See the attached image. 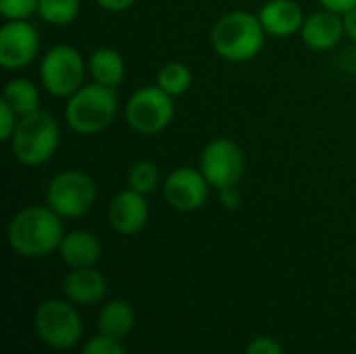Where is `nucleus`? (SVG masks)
Instances as JSON below:
<instances>
[{"label":"nucleus","instance_id":"f257e3e1","mask_svg":"<svg viewBox=\"0 0 356 354\" xmlns=\"http://www.w3.org/2000/svg\"><path fill=\"white\" fill-rule=\"evenodd\" d=\"M6 236L17 255L29 259L46 257L58 250L65 238L63 217L56 215L48 204L25 207L10 219Z\"/></svg>","mask_w":356,"mask_h":354},{"label":"nucleus","instance_id":"f03ea898","mask_svg":"<svg viewBox=\"0 0 356 354\" xmlns=\"http://www.w3.org/2000/svg\"><path fill=\"white\" fill-rule=\"evenodd\" d=\"M265 27L259 15L248 10H229L221 15L211 29L213 50L229 63H246L259 56L265 46Z\"/></svg>","mask_w":356,"mask_h":354},{"label":"nucleus","instance_id":"7ed1b4c3","mask_svg":"<svg viewBox=\"0 0 356 354\" xmlns=\"http://www.w3.org/2000/svg\"><path fill=\"white\" fill-rule=\"evenodd\" d=\"M119 111L117 90L102 83H83L65 104V121L79 136H94L106 129Z\"/></svg>","mask_w":356,"mask_h":354},{"label":"nucleus","instance_id":"20e7f679","mask_svg":"<svg viewBox=\"0 0 356 354\" xmlns=\"http://www.w3.org/2000/svg\"><path fill=\"white\" fill-rule=\"evenodd\" d=\"M13 156L25 167H40L48 163L60 146V127L54 115L35 111L19 117L17 129L8 140Z\"/></svg>","mask_w":356,"mask_h":354},{"label":"nucleus","instance_id":"39448f33","mask_svg":"<svg viewBox=\"0 0 356 354\" xmlns=\"http://www.w3.org/2000/svg\"><path fill=\"white\" fill-rule=\"evenodd\" d=\"M88 61L71 44H56L48 48L40 61V83L54 98L73 96L86 79Z\"/></svg>","mask_w":356,"mask_h":354},{"label":"nucleus","instance_id":"423d86ee","mask_svg":"<svg viewBox=\"0 0 356 354\" xmlns=\"http://www.w3.org/2000/svg\"><path fill=\"white\" fill-rule=\"evenodd\" d=\"M94 179L77 169L54 175L46 186V204L63 219L83 217L96 202Z\"/></svg>","mask_w":356,"mask_h":354},{"label":"nucleus","instance_id":"0eeeda50","mask_svg":"<svg viewBox=\"0 0 356 354\" xmlns=\"http://www.w3.org/2000/svg\"><path fill=\"white\" fill-rule=\"evenodd\" d=\"M173 115V96H169L159 86H144L136 90L125 102V121L140 136L161 134L169 127Z\"/></svg>","mask_w":356,"mask_h":354},{"label":"nucleus","instance_id":"6e6552de","mask_svg":"<svg viewBox=\"0 0 356 354\" xmlns=\"http://www.w3.org/2000/svg\"><path fill=\"white\" fill-rule=\"evenodd\" d=\"M35 332L48 346L67 351L79 344L83 323L79 313L65 300H46L35 311Z\"/></svg>","mask_w":356,"mask_h":354},{"label":"nucleus","instance_id":"1a4fd4ad","mask_svg":"<svg viewBox=\"0 0 356 354\" xmlns=\"http://www.w3.org/2000/svg\"><path fill=\"white\" fill-rule=\"evenodd\" d=\"M198 169L215 190L238 186L246 171V154L234 140L217 138L204 146Z\"/></svg>","mask_w":356,"mask_h":354},{"label":"nucleus","instance_id":"9d476101","mask_svg":"<svg viewBox=\"0 0 356 354\" xmlns=\"http://www.w3.org/2000/svg\"><path fill=\"white\" fill-rule=\"evenodd\" d=\"M40 52V33L27 19L4 21L0 27V65L6 71L29 67Z\"/></svg>","mask_w":356,"mask_h":354},{"label":"nucleus","instance_id":"9b49d317","mask_svg":"<svg viewBox=\"0 0 356 354\" xmlns=\"http://www.w3.org/2000/svg\"><path fill=\"white\" fill-rule=\"evenodd\" d=\"M209 190L211 184L207 182L202 171L194 167L173 169L163 184V196L167 204L179 213H192L200 209L209 198Z\"/></svg>","mask_w":356,"mask_h":354},{"label":"nucleus","instance_id":"f8f14e48","mask_svg":"<svg viewBox=\"0 0 356 354\" xmlns=\"http://www.w3.org/2000/svg\"><path fill=\"white\" fill-rule=\"evenodd\" d=\"M106 215H108L111 227L117 234L131 236V234H138V232L144 230V225L148 223L150 209H148V202H146L144 194L127 188V190L117 192L111 198Z\"/></svg>","mask_w":356,"mask_h":354},{"label":"nucleus","instance_id":"ddd939ff","mask_svg":"<svg viewBox=\"0 0 356 354\" xmlns=\"http://www.w3.org/2000/svg\"><path fill=\"white\" fill-rule=\"evenodd\" d=\"M344 19L342 15L321 8L317 13H311L300 29V38L302 42L315 50V52H325L332 50L334 46L340 44V40L344 38Z\"/></svg>","mask_w":356,"mask_h":354},{"label":"nucleus","instance_id":"4468645a","mask_svg":"<svg viewBox=\"0 0 356 354\" xmlns=\"http://www.w3.org/2000/svg\"><path fill=\"white\" fill-rule=\"evenodd\" d=\"M259 19L267 35L292 38L300 33L307 17H305L302 6L296 0H267L259 10Z\"/></svg>","mask_w":356,"mask_h":354},{"label":"nucleus","instance_id":"2eb2a0df","mask_svg":"<svg viewBox=\"0 0 356 354\" xmlns=\"http://www.w3.org/2000/svg\"><path fill=\"white\" fill-rule=\"evenodd\" d=\"M100 252H102L100 240L92 232H83V230H75V232L65 234V238L58 246L60 259L71 269L94 267L100 259Z\"/></svg>","mask_w":356,"mask_h":354},{"label":"nucleus","instance_id":"dca6fc26","mask_svg":"<svg viewBox=\"0 0 356 354\" xmlns=\"http://www.w3.org/2000/svg\"><path fill=\"white\" fill-rule=\"evenodd\" d=\"M63 292L71 303L94 305L106 294V277L94 267L73 269L63 282Z\"/></svg>","mask_w":356,"mask_h":354},{"label":"nucleus","instance_id":"f3484780","mask_svg":"<svg viewBox=\"0 0 356 354\" xmlns=\"http://www.w3.org/2000/svg\"><path fill=\"white\" fill-rule=\"evenodd\" d=\"M88 73L96 83L117 90L125 81V61L115 48H96L88 58Z\"/></svg>","mask_w":356,"mask_h":354},{"label":"nucleus","instance_id":"a211bd4d","mask_svg":"<svg viewBox=\"0 0 356 354\" xmlns=\"http://www.w3.org/2000/svg\"><path fill=\"white\" fill-rule=\"evenodd\" d=\"M134 309L125 300H113L102 307L98 315V332L102 336L123 340L134 330Z\"/></svg>","mask_w":356,"mask_h":354},{"label":"nucleus","instance_id":"6ab92c4d","mask_svg":"<svg viewBox=\"0 0 356 354\" xmlns=\"http://www.w3.org/2000/svg\"><path fill=\"white\" fill-rule=\"evenodd\" d=\"M2 100L19 115L25 117L29 113L40 111V90L27 77H15L4 86Z\"/></svg>","mask_w":356,"mask_h":354},{"label":"nucleus","instance_id":"aec40b11","mask_svg":"<svg viewBox=\"0 0 356 354\" xmlns=\"http://www.w3.org/2000/svg\"><path fill=\"white\" fill-rule=\"evenodd\" d=\"M156 86L161 90H165L169 96H181L190 90L192 86V71L188 65L179 63V61H171L165 63L159 73H156Z\"/></svg>","mask_w":356,"mask_h":354},{"label":"nucleus","instance_id":"412c9836","mask_svg":"<svg viewBox=\"0 0 356 354\" xmlns=\"http://www.w3.org/2000/svg\"><path fill=\"white\" fill-rule=\"evenodd\" d=\"M79 6H81L79 0H40L38 15L42 21H46L50 25L65 27L77 19Z\"/></svg>","mask_w":356,"mask_h":354},{"label":"nucleus","instance_id":"4be33fe9","mask_svg":"<svg viewBox=\"0 0 356 354\" xmlns=\"http://www.w3.org/2000/svg\"><path fill=\"white\" fill-rule=\"evenodd\" d=\"M161 186V171L150 161L136 163L127 173V188L140 192V194H152Z\"/></svg>","mask_w":356,"mask_h":354},{"label":"nucleus","instance_id":"5701e85b","mask_svg":"<svg viewBox=\"0 0 356 354\" xmlns=\"http://www.w3.org/2000/svg\"><path fill=\"white\" fill-rule=\"evenodd\" d=\"M40 0H0V15L6 21L17 19H29L33 13H38Z\"/></svg>","mask_w":356,"mask_h":354},{"label":"nucleus","instance_id":"b1692460","mask_svg":"<svg viewBox=\"0 0 356 354\" xmlns=\"http://www.w3.org/2000/svg\"><path fill=\"white\" fill-rule=\"evenodd\" d=\"M81 354H125V351H123V346L119 344V340L100 334V336L92 338V340L83 346Z\"/></svg>","mask_w":356,"mask_h":354},{"label":"nucleus","instance_id":"393cba45","mask_svg":"<svg viewBox=\"0 0 356 354\" xmlns=\"http://www.w3.org/2000/svg\"><path fill=\"white\" fill-rule=\"evenodd\" d=\"M17 123H19V115L4 100H0V140L8 142L17 129Z\"/></svg>","mask_w":356,"mask_h":354},{"label":"nucleus","instance_id":"a878e982","mask_svg":"<svg viewBox=\"0 0 356 354\" xmlns=\"http://www.w3.org/2000/svg\"><path fill=\"white\" fill-rule=\"evenodd\" d=\"M246 354H284V348L280 346L277 340L267 338V336H261V338H254L248 344Z\"/></svg>","mask_w":356,"mask_h":354},{"label":"nucleus","instance_id":"bb28decb","mask_svg":"<svg viewBox=\"0 0 356 354\" xmlns=\"http://www.w3.org/2000/svg\"><path fill=\"white\" fill-rule=\"evenodd\" d=\"M217 192H219V202H221L225 209L234 211V209H238V207H240V202H242V194H240L238 186H229V188H223V190H217Z\"/></svg>","mask_w":356,"mask_h":354},{"label":"nucleus","instance_id":"cd10ccee","mask_svg":"<svg viewBox=\"0 0 356 354\" xmlns=\"http://www.w3.org/2000/svg\"><path fill=\"white\" fill-rule=\"evenodd\" d=\"M319 4L338 15H346L348 10L356 8V0H319Z\"/></svg>","mask_w":356,"mask_h":354},{"label":"nucleus","instance_id":"c85d7f7f","mask_svg":"<svg viewBox=\"0 0 356 354\" xmlns=\"http://www.w3.org/2000/svg\"><path fill=\"white\" fill-rule=\"evenodd\" d=\"M94 2L108 13H123L136 4V0H94Z\"/></svg>","mask_w":356,"mask_h":354},{"label":"nucleus","instance_id":"c756f323","mask_svg":"<svg viewBox=\"0 0 356 354\" xmlns=\"http://www.w3.org/2000/svg\"><path fill=\"white\" fill-rule=\"evenodd\" d=\"M344 19V33L346 38H350L353 42H356V8L348 10L346 15H342Z\"/></svg>","mask_w":356,"mask_h":354},{"label":"nucleus","instance_id":"7c9ffc66","mask_svg":"<svg viewBox=\"0 0 356 354\" xmlns=\"http://www.w3.org/2000/svg\"><path fill=\"white\" fill-rule=\"evenodd\" d=\"M355 127H356V119H355Z\"/></svg>","mask_w":356,"mask_h":354}]
</instances>
